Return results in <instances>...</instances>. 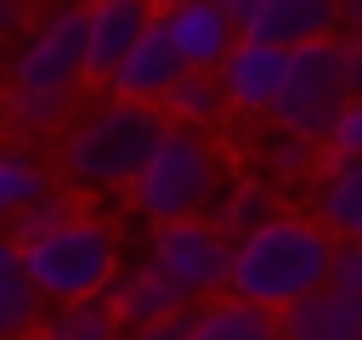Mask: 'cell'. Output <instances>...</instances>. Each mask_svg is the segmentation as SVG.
Segmentation results:
<instances>
[{
  "mask_svg": "<svg viewBox=\"0 0 362 340\" xmlns=\"http://www.w3.org/2000/svg\"><path fill=\"white\" fill-rule=\"evenodd\" d=\"M164 136H170L164 108L107 96V102L85 108V113L62 130L57 170H62L68 193H130Z\"/></svg>",
  "mask_w": 362,
  "mask_h": 340,
  "instance_id": "cell-1",
  "label": "cell"
},
{
  "mask_svg": "<svg viewBox=\"0 0 362 340\" xmlns=\"http://www.w3.org/2000/svg\"><path fill=\"white\" fill-rule=\"evenodd\" d=\"M334 249L339 244H334V232L317 215L283 210L272 227H260L255 238L238 244V255H232V295L283 317L300 300H311L317 289H328Z\"/></svg>",
  "mask_w": 362,
  "mask_h": 340,
  "instance_id": "cell-2",
  "label": "cell"
},
{
  "mask_svg": "<svg viewBox=\"0 0 362 340\" xmlns=\"http://www.w3.org/2000/svg\"><path fill=\"white\" fill-rule=\"evenodd\" d=\"M226 193L232 187H226V159L215 136L170 125V136L158 142V153L130 187V210L153 227H170V221H198L204 210H221Z\"/></svg>",
  "mask_w": 362,
  "mask_h": 340,
  "instance_id": "cell-3",
  "label": "cell"
},
{
  "mask_svg": "<svg viewBox=\"0 0 362 340\" xmlns=\"http://www.w3.org/2000/svg\"><path fill=\"white\" fill-rule=\"evenodd\" d=\"M23 261H28L34 289H40L51 306L107 300L113 278L124 272V266H119V232H113L102 215H85V210H79L68 227H57L51 238L28 244Z\"/></svg>",
  "mask_w": 362,
  "mask_h": 340,
  "instance_id": "cell-4",
  "label": "cell"
},
{
  "mask_svg": "<svg viewBox=\"0 0 362 340\" xmlns=\"http://www.w3.org/2000/svg\"><path fill=\"white\" fill-rule=\"evenodd\" d=\"M85 28H90V6H51L40 11L17 51H11V91L6 96H28V102H51V108H74L85 74Z\"/></svg>",
  "mask_w": 362,
  "mask_h": 340,
  "instance_id": "cell-5",
  "label": "cell"
},
{
  "mask_svg": "<svg viewBox=\"0 0 362 340\" xmlns=\"http://www.w3.org/2000/svg\"><path fill=\"white\" fill-rule=\"evenodd\" d=\"M345 102H351V91H345L339 45H334V40L288 51V85H283V96H277V108H272L277 130H288V136H305V142L328 147V136H334V125H339Z\"/></svg>",
  "mask_w": 362,
  "mask_h": 340,
  "instance_id": "cell-6",
  "label": "cell"
},
{
  "mask_svg": "<svg viewBox=\"0 0 362 340\" xmlns=\"http://www.w3.org/2000/svg\"><path fill=\"white\" fill-rule=\"evenodd\" d=\"M147 255L181 289V300H221V295H232V255H238V244L215 221H170V227H153Z\"/></svg>",
  "mask_w": 362,
  "mask_h": 340,
  "instance_id": "cell-7",
  "label": "cell"
},
{
  "mask_svg": "<svg viewBox=\"0 0 362 340\" xmlns=\"http://www.w3.org/2000/svg\"><path fill=\"white\" fill-rule=\"evenodd\" d=\"M226 17L238 28V40L277 45V51L322 45L345 28L334 0H226Z\"/></svg>",
  "mask_w": 362,
  "mask_h": 340,
  "instance_id": "cell-8",
  "label": "cell"
},
{
  "mask_svg": "<svg viewBox=\"0 0 362 340\" xmlns=\"http://www.w3.org/2000/svg\"><path fill=\"white\" fill-rule=\"evenodd\" d=\"M158 23H164L175 57L187 62V74H221V62L238 51V28H232L226 6H215V0L158 6Z\"/></svg>",
  "mask_w": 362,
  "mask_h": 340,
  "instance_id": "cell-9",
  "label": "cell"
},
{
  "mask_svg": "<svg viewBox=\"0 0 362 340\" xmlns=\"http://www.w3.org/2000/svg\"><path fill=\"white\" fill-rule=\"evenodd\" d=\"M215 79L226 91V108H238V113H272L277 96H283V85H288V51L238 40V51L221 62Z\"/></svg>",
  "mask_w": 362,
  "mask_h": 340,
  "instance_id": "cell-10",
  "label": "cell"
},
{
  "mask_svg": "<svg viewBox=\"0 0 362 340\" xmlns=\"http://www.w3.org/2000/svg\"><path fill=\"white\" fill-rule=\"evenodd\" d=\"M147 28H153V6H141V0H96L90 6V28H85V74L107 85Z\"/></svg>",
  "mask_w": 362,
  "mask_h": 340,
  "instance_id": "cell-11",
  "label": "cell"
},
{
  "mask_svg": "<svg viewBox=\"0 0 362 340\" xmlns=\"http://www.w3.org/2000/svg\"><path fill=\"white\" fill-rule=\"evenodd\" d=\"M181 74H187V62L175 57V45H170V34H164V23H158V11H153V28L136 40V51H130L124 68L107 79V91H113L119 102H147V108H158V102L175 91Z\"/></svg>",
  "mask_w": 362,
  "mask_h": 340,
  "instance_id": "cell-12",
  "label": "cell"
},
{
  "mask_svg": "<svg viewBox=\"0 0 362 340\" xmlns=\"http://www.w3.org/2000/svg\"><path fill=\"white\" fill-rule=\"evenodd\" d=\"M107 306H113V317L136 334V329H147V323H158V317H170V312H187V300H181V289L153 266V255H141V261H130L119 278H113V289H107Z\"/></svg>",
  "mask_w": 362,
  "mask_h": 340,
  "instance_id": "cell-13",
  "label": "cell"
},
{
  "mask_svg": "<svg viewBox=\"0 0 362 340\" xmlns=\"http://www.w3.org/2000/svg\"><path fill=\"white\" fill-rule=\"evenodd\" d=\"M45 323V295L28 278L23 244H11V232H0V340H28Z\"/></svg>",
  "mask_w": 362,
  "mask_h": 340,
  "instance_id": "cell-14",
  "label": "cell"
},
{
  "mask_svg": "<svg viewBox=\"0 0 362 340\" xmlns=\"http://www.w3.org/2000/svg\"><path fill=\"white\" fill-rule=\"evenodd\" d=\"M283 340H362V300L339 289H317L294 312H283Z\"/></svg>",
  "mask_w": 362,
  "mask_h": 340,
  "instance_id": "cell-15",
  "label": "cell"
},
{
  "mask_svg": "<svg viewBox=\"0 0 362 340\" xmlns=\"http://www.w3.org/2000/svg\"><path fill=\"white\" fill-rule=\"evenodd\" d=\"M317 221L328 232L362 238V159H328L317 170Z\"/></svg>",
  "mask_w": 362,
  "mask_h": 340,
  "instance_id": "cell-16",
  "label": "cell"
},
{
  "mask_svg": "<svg viewBox=\"0 0 362 340\" xmlns=\"http://www.w3.org/2000/svg\"><path fill=\"white\" fill-rule=\"evenodd\" d=\"M192 340H283V317L266 306H249L238 295H221V300L198 306Z\"/></svg>",
  "mask_w": 362,
  "mask_h": 340,
  "instance_id": "cell-17",
  "label": "cell"
},
{
  "mask_svg": "<svg viewBox=\"0 0 362 340\" xmlns=\"http://www.w3.org/2000/svg\"><path fill=\"white\" fill-rule=\"evenodd\" d=\"M158 108H164L170 125H181V130H204V136H209V125L226 113V91H221L215 74H181L175 91H170Z\"/></svg>",
  "mask_w": 362,
  "mask_h": 340,
  "instance_id": "cell-18",
  "label": "cell"
},
{
  "mask_svg": "<svg viewBox=\"0 0 362 340\" xmlns=\"http://www.w3.org/2000/svg\"><path fill=\"white\" fill-rule=\"evenodd\" d=\"M51 193V176L34 153L23 147H0V221H17L28 204H40Z\"/></svg>",
  "mask_w": 362,
  "mask_h": 340,
  "instance_id": "cell-19",
  "label": "cell"
},
{
  "mask_svg": "<svg viewBox=\"0 0 362 340\" xmlns=\"http://www.w3.org/2000/svg\"><path fill=\"white\" fill-rule=\"evenodd\" d=\"M283 210H277V198H272V187H260V181H238L226 198H221V210H215V227L232 238V244H243V238H255L260 227H272Z\"/></svg>",
  "mask_w": 362,
  "mask_h": 340,
  "instance_id": "cell-20",
  "label": "cell"
},
{
  "mask_svg": "<svg viewBox=\"0 0 362 340\" xmlns=\"http://www.w3.org/2000/svg\"><path fill=\"white\" fill-rule=\"evenodd\" d=\"M119 317L107 300H79V306H57L28 340H119Z\"/></svg>",
  "mask_w": 362,
  "mask_h": 340,
  "instance_id": "cell-21",
  "label": "cell"
},
{
  "mask_svg": "<svg viewBox=\"0 0 362 340\" xmlns=\"http://www.w3.org/2000/svg\"><path fill=\"white\" fill-rule=\"evenodd\" d=\"M74 215H79V204H74V193H62V187H51V193H45L40 204H28V210H23L17 221H11V244H23V249H28V244H40V238H51L57 227H68Z\"/></svg>",
  "mask_w": 362,
  "mask_h": 340,
  "instance_id": "cell-22",
  "label": "cell"
},
{
  "mask_svg": "<svg viewBox=\"0 0 362 340\" xmlns=\"http://www.w3.org/2000/svg\"><path fill=\"white\" fill-rule=\"evenodd\" d=\"M266 164H272V176H288V181L317 176V142L288 136V130H272L266 136Z\"/></svg>",
  "mask_w": 362,
  "mask_h": 340,
  "instance_id": "cell-23",
  "label": "cell"
},
{
  "mask_svg": "<svg viewBox=\"0 0 362 340\" xmlns=\"http://www.w3.org/2000/svg\"><path fill=\"white\" fill-rule=\"evenodd\" d=\"M328 289L362 300V238H345V244L334 249V278H328Z\"/></svg>",
  "mask_w": 362,
  "mask_h": 340,
  "instance_id": "cell-24",
  "label": "cell"
},
{
  "mask_svg": "<svg viewBox=\"0 0 362 340\" xmlns=\"http://www.w3.org/2000/svg\"><path fill=\"white\" fill-rule=\"evenodd\" d=\"M328 153L334 159H362V96L345 102V113H339V125L328 136Z\"/></svg>",
  "mask_w": 362,
  "mask_h": 340,
  "instance_id": "cell-25",
  "label": "cell"
},
{
  "mask_svg": "<svg viewBox=\"0 0 362 340\" xmlns=\"http://www.w3.org/2000/svg\"><path fill=\"white\" fill-rule=\"evenodd\" d=\"M334 45H339L345 91H351V102H356V96H362V28H339V34H334Z\"/></svg>",
  "mask_w": 362,
  "mask_h": 340,
  "instance_id": "cell-26",
  "label": "cell"
},
{
  "mask_svg": "<svg viewBox=\"0 0 362 340\" xmlns=\"http://www.w3.org/2000/svg\"><path fill=\"white\" fill-rule=\"evenodd\" d=\"M192 306L187 312H170V317H158V323H147V329H136L130 340H192Z\"/></svg>",
  "mask_w": 362,
  "mask_h": 340,
  "instance_id": "cell-27",
  "label": "cell"
},
{
  "mask_svg": "<svg viewBox=\"0 0 362 340\" xmlns=\"http://www.w3.org/2000/svg\"><path fill=\"white\" fill-rule=\"evenodd\" d=\"M28 23H34V17H28L23 6H11V0H0V34H17V40H23V28H28Z\"/></svg>",
  "mask_w": 362,
  "mask_h": 340,
  "instance_id": "cell-28",
  "label": "cell"
},
{
  "mask_svg": "<svg viewBox=\"0 0 362 340\" xmlns=\"http://www.w3.org/2000/svg\"><path fill=\"white\" fill-rule=\"evenodd\" d=\"M339 23H345V28H362V0H351V6H339Z\"/></svg>",
  "mask_w": 362,
  "mask_h": 340,
  "instance_id": "cell-29",
  "label": "cell"
}]
</instances>
